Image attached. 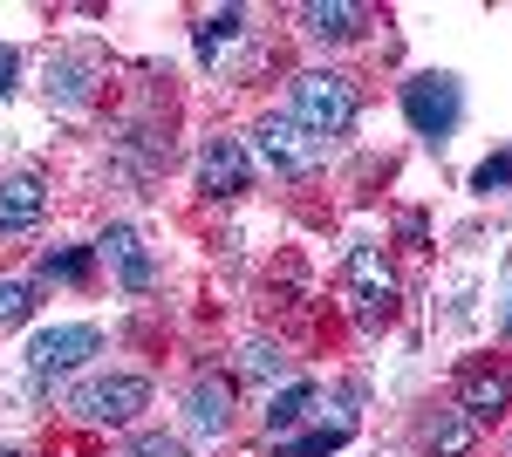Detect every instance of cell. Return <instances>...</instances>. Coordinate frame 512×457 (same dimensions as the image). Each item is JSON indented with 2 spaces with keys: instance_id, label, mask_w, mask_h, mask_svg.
Here are the masks:
<instances>
[{
  "instance_id": "cell-24",
  "label": "cell",
  "mask_w": 512,
  "mask_h": 457,
  "mask_svg": "<svg viewBox=\"0 0 512 457\" xmlns=\"http://www.w3.org/2000/svg\"><path fill=\"white\" fill-rule=\"evenodd\" d=\"M0 457H28V451H0Z\"/></svg>"
},
{
  "instance_id": "cell-11",
  "label": "cell",
  "mask_w": 512,
  "mask_h": 457,
  "mask_svg": "<svg viewBox=\"0 0 512 457\" xmlns=\"http://www.w3.org/2000/svg\"><path fill=\"white\" fill-rule=\"evenodd\" d=\"M185 403H192V430L198 437H219V430L233 423V389H226L219 376H198Z\"/></svg>"
},
{
  "instance_id": "cell-7",
  "label": "cell",
  "mask_w": 512,
  "mask_h": 457,
  "mask_svg": "<svg viewBox=\"0 0 512 457\" xmlns=\"http://www.w3.org/2000/svg\"><path fill=\"white\" fill-rule=\"evenodd\" d=\"M198 185L212 191V198H239V191L253 185V157L239 137H212L205 157H198Z\"/></svg>"
},
{
  "instance_id": "cell-21",
  "label": "cell",
  "mask_w": 512,
  "mask_h": 457,
  "mask_svg": "<svg viewBox=\"0 0 512 457\" xmlns=\"http://www.w3.org/2000/svg\"><path fill=\"white\" fill-rule=\"evenodd\" d=\"M246 369H253V376H260V382H267V376H287V355H280V348H253V362H246Z\"/></svg>"
},
{
  "instance_id": "cell-8",
  "label": "cell",
  "mask_w": 512,
  "mask_h": 457,
  "mask_svg": "<svg viewBox=\"0 0 512 457\" xmlns=\"http://www.w3.org/2000/svg\"><path fill=\"white\" fill-rule=\"evenodd\" d=\"M512 403V376L506 369H492V362H472V369H465V376H458V410H465V417H499V410H506Z\"/></svg>"
},
{
  "instance_id": "cell-18",
  "label": "cell",
  "mask_w": 512,
  "mask_h": 457,
  "mask_svg": "<svg viewBox=\"0 0 512 457\" xmlns=\"http://www.w3.org/2000/svg\"><path fill=\"white\" fill-rule=\"evenodd\" d=\"M28 314H35V287L28 280H0V328H14Z\"/></svg>"
},
{
  "instance_id": "cell-3",
  "label": "cell",
  "mask_w": 512,
  "mask_h": 457,
  "mask_svg": "<svg viewBox=\"0 0 512 457\" xmlns=\"http://www.w3.org/2000/svg\"><path fill=\"white\" fill-rule=\"evenodd\" d=\"M89 355H103V335H96L89 321L41 328L35 342H28V376H35V382H55V376H69V369H82Z\"/></svg>"
},
{
  "instance_id": "cell-2",
  "label": "cell",
  "mask_w": 512,
  "mask_h": 457,
  "mask_svg": "<svg viewBox=\"0 0 512 457\" xmlns=\"http://www.w3.org/2000/svg\"><path fill=\"white\" fill-rule=\"evenodd\" d=\"M69 410H76L82 423H110V430H117V423H130L137 410H151V382L144 376H89L76 396H69Z\"/></svg>"
},
{
  "instance_id": "cell-6",
  "label": "cell",
  "mask_w": 512,
  "mask_h": 457,
  "mask_svg": "<svg viewBox=\"0 0 512 457\" xmlns=\"http://www.w3.org/2000/svg\"><path fill=\"white\" fill-rule=\"evenodd\" d=\"M253 151L274 164L280 178H301V171H315V157H321V144L294 123V116H267L260 130H253Z\"/></svg>"
},
{
  "instance_id": "cell-17",
  "label": "cell",
  "mask_w": 512,
  "mask_h": 457,
  "mask_svg": "<svg viewBox=\"0 0 512 457\" xmlns=\"http://www.w3.org/2000/svg\"><path fill=\"white\" fill-rule=\"evenodd\" d=\"M41 273H48V280H69V287H76V280H89V253H82V246L41 253Z\"/></svg>"
},
{
  "instance_id": "cell-16",
  "label": "cell",
  "mask_w": 512,
  "mask_h": 457,
  "mask_svg": "<svg viewBox=\"0 0 512 457\" xmlns=\"http://www.w3.org/2000/svg\"><path fill=\"white\" fill-rule=\"evenodd\" d=\"M349 444V423H328V430H308V437H294V444H280V457H328Z\"/></svg>"
},
{
  "instance_id": "cell-4",
  "label": "cell",
  "mask_w": 512,
  "mask_h": 457,
  "mask_svg": "<svg viewBox=\"0 0 512 457\" xmlns=\"http://www.w3.org/2000/svg\"><path fill=\"white\" fill-rule=\"evenodd\" d=\"M403 116H410V130H417V137H451V130H458V116H465V89H458L451 76L403 82Z\"/></svg>"
},
{
  "instance_id": "cell-5",
  "label": "cell",
  "mask_w": 512,
  "mask_h": 457,
  "mask_svg": "<svg viewBox=\"0 0 512 457\" xmlns=\"http://www.w3.org/2000/svg\"><path fill=\"white\" fill-rule=\"evenodd\" d=\"M349 301H355V321L362 328H383L396 314V273L383 267L376 246H355L349 253Z\"/></svg>"
},
{
  "instance_id": "cell-22",
  "label": "cell",
  "mask_w": 512,
  "mask_h": 457,
  "mask_svg": "<svg viewBox=\"0 0 512 457\" xmlns=\"http://www.w3.org/2000/svg\"><path fill=\"white\" fill-rule=\"evenodd\" d=\"M14 69H21V62H14V48H0V96L14 89Z\"/></svg>"
},
{
  "instance_id": "cell-15",
  "label": "cell",
  "mask_w": 512,
  "mask_h": 457,
  "mask_svg": "<svg viewBox=\"0 0 512 457\" xmlns=\"http://www.w3.org/2000/svg\"><path fill=\"white\" fill-rule=\"evenodd\" d=\"M233 41H239V7L205 14V21H198V62H219V48H233Z\"/></svg>"
},
{
  "instance_id": "cell-20",
  "label": "cell",
  "mask_w": 512,
  "mask_h": 457,
  "mask_svg": "<svg viewBox=\"0 0 512 457\" xmlns=\"http://www.w3.org/2000/svg\"><path fill=\"white\" fill-rule=\"evenodd\" d=\"M123 457H185V444H178V437H164V430H144Z\"/></svg>"
},
{
  "instance_id": "cell-14",
  "label": "cell",
  "mask_w": 512,
  "mask_h": 457,
  "mask_svg": "<svg viewBox=\"0 0 512 457\" xmlns=\"http://www.w3.org/2000/svg\"><path fill=\"white\" fill-rule=\"evenodd\" d=\"M308 410H315V382H287L274 403H267V430H294Z\"/></svg>"
},
{
  "instance_id": "cell-13",
  "label": "cell",
  "mask_w": 512,
  "mask_h": 457,
  "mask_svg": "<svg viewBox=\"0 0 512 457\" xmlns=\"http://www.w3.org/2000/svg\"><path fill=\"white\" fill-rule=\"evenodd\" d=\"M424 444H431V457H472V417L465 410H444V417H431V430H424Z\"/></svg>"
},
{
  "instance_id": "cell-12",
  "label": "cell",
  "mask_w": 512,
  "mask_h": 457,
  "mask_svg": "<svg viewBox=\"0 0 512 457\" xmlns=\"http://www.w3.org/2000/svg\"><path fill=\"white\" fill-rule=\"evenodd\" d=\"M301 21H308L315 41H355L362 35V7H349V0H315V7H301Z\"/></svg>"
},
{
  "instance_id": "cell-9",
  "label": "cell",
  "mask_w": 512,
  "mask_h": 457,
  "mask_svg": "<svg viewBox=\"0 0 512 457\" xmlns=\"http://www.w3.org/2000/svg\"><path fill=\"white\" fill-rule=\"evenodd\" d=\"M96 253H103V260H117V280L130 287V294H144V287L158 280V273H151V253L137 246V226H110L103 239H96Z\"/></svg>"
},
{
  "instance_id": "cell-23",
  "label": "cell",
  "mask_w": 512,
  "mask_h": 457,
  "mask_svg": "<svg viewBox=\"0 0 512 457\" xmlns=\"http://www.w3.org/2000/svg\"><path fill=\"white\" fill-rule=\"evenodd\" d=\"M506 335H512V287H506Z\"/></svg>"
},
{
  "instance_id": "cell-1",
  "label": "cell",
  "mask_w": 512,
  "mask_h": 457,
  "mask_svg": "<svg viewBox=\"0 0 512 457\" xmlns=\"http://www.w3.org/2000/svg\"><path fill=\"white\" fill-rule=\"evenodd\" d=\"M294 123L328 144V137H349L355 123V82L335 76V69H308V76H294Z\"/></svg>"
},
{
  "instance_id": "cell-19",
  "label": "cell",
  "mask_w": 512,
  "mask_h": 457,
  "mask_svg": "<svg viewBox=\"0 0 512 457\" xmlns=\"http://www.w3.org/2000/svg\"><path fill=\"white\" fill-rule=\"evenodd\" d=\"M472 185H478V191H499V185H512V151L485 157V164H478V171H472Z\"/></svg>"
},
{
  "instance_id": "cell-10",
  "label": "cell",
  "mask_w": 512,
  "mask_h": 457,
  "mask_svg": "<svg viewBox=\"0 0 512 457\" xmlns=\"http://www.w3.org/2000/svg\"><path fill=\"white\" fill-rule=\"evenodd\" d=\"M48 212V185L41 178H7L0 185V232H28Z\"/></svg>"
}]
</instances>
